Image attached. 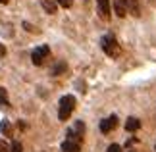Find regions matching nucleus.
<instances>
[{"label":"nucleus","instance_id":"7","mask_svg":"<svg viewBox=\"0 0 156 152\" xmlns=\"http://www.w3.org/2000/svg\"><path fill=\"white\" fill-rule=\"evenodd\" d=\"M114 10L119 17L127 16V0H114Z\"/></svg>","mask_w":156,"mask_h":152},{"label":"nucleus","instance_id":"8","mask_svg":"<svg viewBox=\"0 0 156 152\" xmlns=\"http://www.w3.org/2000/svg\"><path fill=\"white\" fill-rule=\"evenodd\" d=\"M139 127H141V121L137 119V118H129L127 121H125V129H127V131H131V133H133V131H137Z\"/></svg>","mask_w":156,"mask_h":152},{"label":"nucleus","instance_id":"19","mask_svg":"<svg viewBox=\"0 0 156 152\" xmlns=\"http://www.w3.org/2000/svg\"><path fill=\"white\" fill-rule=\"evenodd\" d=\"M4 54H6V50H4V46L0 44V56H4Z\"/></svg>","mask_w":156,"mask_h":152},{"label":"nucleus","instance_id":"5","mask_svg":"<svg viewBox=\"0 0 156 152\" xmlns=\"http://www.w3.org/2000/svg\"><path fill=\"white\" fill-rule=\"evenodd\" d=\"M62 152H81V143L71 141V139H66L62 143Z\"/></svg>","mask_w":156,"mask_h":152},{"label":"nucleus","instance_id":"16","mask_svg":"<svg viewBox=\"0 0 156 152\" xmlns=\"http://www.w3.org/2000/svg\"><path fill=\"white\" fill-rule=\"evenodd\" d=\"M0 152H10V147L2 141V139H0Z\"/></svg>","mask_w":156,"mask_h":152},{"label":"nucleus","instance_id":"1","mask_svg":"<svg viewBox=\"0 0 156 152\" xmlns=\"http://www.w3.org/2000/svg\"><path fill=\"white\" fill-rule=\"evenodd\" d=\"M73 108H75V98L71 94H64L62 98H60V104H58V118H60V121L69 119Z\"/></svg>","mask_w":156,"mask_h":152},{"label":"nucleus","instance_id":"14","mask_svg":"<svg viewBox=\"0 0 156 152\" xmlns=\"http://www.w3.org/2000/svg\"><path fill=\"white\" fill-rule=\"evenodd\" d=\"M108 152H122V147H119V144H110V147H108Z\"/></svg>","mask_w":156,"mask_h":152},{"label":"nucleus","instance_id":"10","mask_svg":"<svg viewBox=\"0 0 156 152\" xmlns=\"http://www.w3.org/2000/svg\"><path fill=\"white\" fill-rule=\"evenodd\" d=\"M8 104H10L8 90H6L4 87H0V106H2V108H8Z\"/></svg>","mask_w":156,"mask_h":152},{"label":"nucleus","instance_id":"6","mask_svg":"<svg viewBox=\"0 0 156 152\" xmlns=\"http://www.w3.org/2000/svg\"><path fill=\"white\" fill-rule=\"evenodd\" d=\"M97 6H98L100 17L108 19V17H110V2H108V0H97Z\"/></svg>","mask_w":156,"mask_h":152},{"label":"nucleus","instance_id":"20","mask_svg":"<svg viewBox=\"0 0 156 152\" xmlns=\"http://www.w3.org/2000/svg\"><path fill=\"white\" fill-rule=\"evenodd\" d=\"M6 2H8V0H0V4H6Z\"/></svg>","mask_w":156,"mask_h":152},{"label":"nucleus","instance_id":"9","mask_svg":"<svg viewBox=\"0 0 156 152\" xmlns=\"http://www.w3.org/2000/svg\"><path fill=\"white\" fill-rule=\"evenodd\" d=\"M0 133L6 135V137H12V123H10L8 119H2V121H0Z\"/></svg>","mask_w":156,"mask_h":152},{"label":"nucleus","instance_id":"18","mask_svg":"<svg viewBox=\"0 0 156 152\" xmlns=\"http://www.w3.org/2000/svg\"><path fill=\"white\" fill-rule=\"evenodd\" d=\"M23 27H25V29H29V31H33V33H37V29H35L33 25H29V23L25 21V23H23Z\"/></svg>","mask_w":156,"mask_h":152},{"label":"nucleus","instance_id":"15","mask_svg":"<svg viewBox=\"0 0 156 152\" xmlns=\"http://www.w3.org/2000/svg\"><path fill=\"white\" fill-rule=\"evenodd\" d=\"M56 2L62 6V8H69V6H71V0H56Z\"/></svg>","mask_w":156,"mask_h":152},{"label":"nucleus","instance_id":"4","mask_svg":"<svg viewBox=\"0 0 156 152\" xmlns=\"http://www.w3.org/2000/svg\"><path fill=\"white\" fill-rule=\"evenodd\" d=\"M116 125H118V118H116V115H110V118H106V119L100 121V131H102V133H110Z\"/></svg>","mask_w":156,"mask_h":152},{"label":"nucleus","instance_id":"17","mask_svg":"<svg viewBox=\"0 0 156 152\" xmlns=\"http://www.w3.org/2000/svg\"><path fill=\"white\" fill-rule=\"evenodd\" d=\"M131 8H133L135 16H139V4H137V0H131Z\"/></svg>","mask_w":156,"mask_h":152},{"label":"nucleus","instance_id":"12","mask_svg":"<svg viewBox=\"0 0 156 152\" xmlns=\"http://www.w3.org/2000/svg\"><path fill=\"white\" fill-rule=\"evenodd\" d=\"M10 152H23L21 143L20 141H14V143H12V147H10Z\"/></svg>","mask_w":156,"mask_h":152},{"label":"nucleus","instance_id":"13","mask_svg":"<svg viewBox=\"0 0 156 152\" xmlns=\"http://www.w3.org/2000/svg\"><path fill=\"white\" fill-rule=\"evenodd\" d=\"M66 69V64H60V65H54L52 68V75H58V73H62V71Z\"/></svg>","mask_w":156,"mask_h":152},{"label":"nucleus","instance_id":"2","mask_svg":"<svg viewBox=\"0 0 156 152\" xmlns=\"http://www.w3.org/2000/svg\"><path fill=\"white\" fill-rule=\"evenodd\" d=\"M100 46H102V50L110 58H116L119 54V44H118V41L114 39V35H104V37L100 39Z\"/></svg>","mask_w":156,"mask_h":152},{"label":"nucleus","instance_id":"11","mask_svg":"<svg viewBox=\"0 0 156 152\" xmlns=\"http://www.w3.org/2000/svg\"><path fill=\"white\" fill-rule=\"evenodd\" d=\"M41 4L44 6L46 14H54V12H56V4H54V2H50V0H41Z\"/></svg>","mask_w":156,"mask_h":152},{"label":"nucleus","instance_id":"3","mask_svg":"<svg viewBox=\"0 0 156 152\" xmlns=\"http://www.w3.org/2000/svg\"><path fill=\"white\" fill-rule=\"evenodd\" d=\"M50 56V48L43 44V46H39V48H35V50L31 52V60H33V64L35 65H43L46 60H48Z\"/></svg>","mask_w":156,"mask_h":152}]
</instances>
